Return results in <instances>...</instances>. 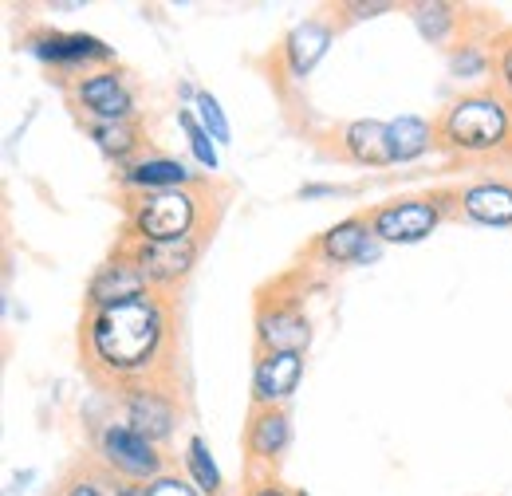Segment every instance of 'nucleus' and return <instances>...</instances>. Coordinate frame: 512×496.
I'll return each instance as SVG.
<instances>
[{"mask_svg":"<svg viewBox=\"0 0 512 496\" xmlns=\"http://www.w3.org/2000/svg\"><path fill=\"white\" fill-rule=\"evenodd\" d=\"M95 453H99V465H107L119 481L150 485L154 477L170 473L162 445H154L150 437L130 430L127 422H107V426L99 430V437H95Z\"/></svg>","mask_w":512,"mask_h":496,"instance_id":"423d86ee","label":"nucleus"},{"mask_svg":"<svg viewBox=\"0 0 512 496\" xmlns=\"http://www.w3.org/2000/svg\"><path fill=\"white\" fill-rule=\"evenodd\" d=\"M115 485H119V477H115L107 465H99L95 477H91V473H75V477L64 485V493L60 496H115L111 493Z\"/></svg>","mask_w":512,"mask_h":496,"instance_id":"bb28decb","label":"nucleus"},{"mask_svg":"<svg viewBox=\"0 0 512 496\" xmlns=\"http://www.w3.org/2000/svg\"><path fill=\"white\" fill-rule=\"evenodd\" d=\"M457 213L485 229H512V182L477 178L457 189Z\"/></svg>","mask_w":512,"mask_h":496,"instance_id":"2eb2a0df","label":"nucleus"},{"mask_svg":"<svg viewBox=\"0 0 512 496\" xmlns=\"http://www.w3.org/2000/svg\"><path fill=\"white\" fill-rule=\"evenodd\" d=\"M331 40H335V24H331V20H320V16L300 20V24L284 36V44H280V63H284V71H288L292 79H308V75L316 71V63L327 56Z\"/></svg>","mask_w":512,"mask_h":496,"instance_id":"dca6fc26","label":"nucleus"},{"mask_svg":"<svg viewBox=\"0 0 512 496\" xmlns=\"http://www.w3.org/2000/svg\"><path fill=\"white\" fill-rule=\"evenodd\" d=\"M182 461H186V477L201 489V496H225V477H221V469H217L205 437L193 434L186 441V457Z\"/></svg>","mask_w":512,"mask_h":496,"instance_id":"4be33fe9","label":"nucleus"},{"mask_svg":"<svg viewBox=\"0 0 512 496\" xmlns=\"http://www.w3.org/2000/svg\"><path fill=\"white\" fill-rule=\"evenodd\" d=\"M146 496H201V489L193 485L190 477H178V473H162L146 485Z\"/></svg>","mask_w":512,"mask_h":496,"instance_id":"cd10ccee","label":"nucleus"},{"mask_svg":"<svg viewBox=\"0 0 512 496\" xmlns=\"http://www.w3.org/2000/svg\"><path fill=\"white\" fill-rule=\"evenodd\" d=\"M312 256L327 268H347V264H367L379 256V241L371 233L367 213H351L343 221H335L331 229H323L312 245Z\"/></svg>","mask_w":512,"mask_h":496,"instance_id":"f8f14e48","label":"nucleus"},{"mask_svg":"<svg viewBox=\"0 0 512 496\" xmlns=\"http://www.w3.org/2000/svg\"><path fill=\"white\" fill-rule=\"evenodd\" d=\"M178 126H182V130H186V138H190V150H193V158H197V166H205L209 174H217V170H221L217 142H213V134L201 126V119H197V111H193V107H178Z\"/></svg>","mask_w":512,"mask_h":496,"instance_id":"b1692460","label":"nucleus"},{"mask_svg":"<svg viewBox=\"0 0 512 496\" xmlns=\"http://www.w3.org/2000/svg\"><path fill=\"white\" fill-rule=\"evenodd\" d=\"M24 52L32 60H40L44 67L60 71V75H75L83 79L87 71L111 67L115 63V48L103 44L99 36L87 32H60V28H36L24 36Z\"/></svg>","mask_w":512,"mask_h":496,"instance_id":"39448f33","label":"nucleus"},{"mask_svg":"<svg viewBox=\"0 0 512 496\" xmlns=\"http://www.w3.org/2000/svg\"><path fill=\"white\" fill-rule=\"evenodd\" d=\"M438 146L457 158H489L512 150V103L497 87L461 91L434 119Z\"/></svg>","mask_w":512,"mask_h":496,"instance_id":"f03ea898","label":"nucleus"},{"mask_svg":"<svg viewBox=\"0 0 512 496\" xmlns=\"http://www.w3.org/2000/svg\"><path fill=\"white\" fill-rule=\"evenodd\" d=\"M449 209H457V189H430L414 197H390L367 209V221L379 245H422L438 233Z\"/></svg>","mask_w":512,"mask_h":496,"instance_id":"7ed1b4c3","label":"nucleus"},{"mask_svg":"<svg viewBox=\"0 0 512 496\" xmlns=\"http://www.w3.org/2000/svg\"><path fill=\"white\" fill-rule=\"evenodd\" d=\"M414 16V28H418V36L422 40H430L434 48H453L457 40V32H461V24H465V12L457 8V4H442V0H430V4H414L410 8Z\"/></svg>","mask_w":512,"mask_h":496,"instance_id":"412c9836","label":"nucleus"},{"mask_svg":"<svg viewBox=\"0 0 512 496\" xmlns=\"http://www.w3.org/2000/svg\"><path fill=\"white\" fill-rule=\"evenodd\" d=\"M304 382L300 351H256L253 359V410L288 406Z\"/></svg>","mask_w":512,"mask_h":496,"instance_id":"9d476101","label":"nucleus"},{"mask_svg":"<svg viewBox=\"0 0 512 496\" xmlns=\"http://www.w3.org/2000/svg\"><path fill=\"white\" fill-rule=\"evenodd\" d=\"M146 292H150V284H146V276L138 272L130 248L119 245L111 260H103V264L95 268V276H91V284H87V308L127 304V300H138V296H146Z\"/></svg>","mask_w":512,"mask_h":496,"instance_id":"ddd939ff","label":"nucleus"},{"mask_svg":"<svg viewBox=\"0 0 512 496\" xmlns=\"http://www.w3.org/2000/svg\"><path fill=\"white\" fill-rule=\"evenodd\" d=\"M339 142V154L355 166H394V154H390V123L383 119H351L347 126H339L335 134Z\"/></svg>","mask_w":512,"mask_h":496,"instance_id":"f3484780","label":"nucleus"},{"mask_svg":"<svg viewBox=\"0 0 512 496\" xmlns=\"http://www.w3.org/2000/svg\"><path fill=\"white\" fill-rule=\"evenodd\" d=\"M170 308L158 292L127 304L87 308L79 327V355L95 382L115 386H166L158 363L170 355Z\"/></svg>","mask_w":512,"mask_h":496,"instance_id":"f257e3e1","label":"nucleus"},{"mask_svg":"<svg viewBox=\"0 0 512 496\" xmlns=\"http://www.w3.org/2000/svg\"><path fill=\"white\" fill-rule=\"evenodd\" d=\"M193 111H197L201 126L213 134V142H217V146L233 142V126H229V119H225V111H221L217 95H209V91H197V103H193Z\"/></svg>","mask_w":512,"mask_h":496,"instance_id":"a878e982","label":"nucleus"},{"mask_svg":"<svg viewBox=\"0 0 512 496\" xmlns=\"http://www.w3.org/2000/svg\"><path fill=\"white\" fill-rule=\"evenodd\" d=\"M249 496H288V493H284L280 481H264V485H253V493Z\"/></svg>","mask_w":512,"mask_h":496,"instance_id":"c756f323","label":"nucleus"},{"mask_svg":"<svg viewBox=\"0 0 512 496\" xmlns=\"http://www.w3.org/2000/svg\"><path fill=\"white\" fill-rule=\"evenodd\" d=\"M201 197L193 189H162V193H130L127 237L130 241H182L197 233Z\"/></svg>","mask_w":512,"mask_h":496,"instance_id":"20e7f679","label":"nucleus"},{"mask_svg":"<svg viewBox=\"0 0 512 496\" xmlns=\"http://www.w3.org/2000/svg\"><path fill=\"white\" fill-rule=\"evenodd\" d=\"M119 186L127 193H162V189H193L197 174L178 158H162V154H146L138 162H130L127 170H119Z\"/></svg>","mask_w":512,"mask_h":496,"instance_id":"a211bd4d","label":"nucleus"},{"mask_svg":"<svg viewBox=\"0 0 512 496\" xmlns=\"http://www.w3.org/2000/svg\"><path fill=\"white\" fill-rule=\"evenodd\" d=\"M438 146V126L422 115H398L390 123V154L394 166L398 162H418L422 154H430Z\"/></svg>","mask_w":512,"mask_h":496,"instance_id":"aec40b11","label":"nucleus"},{"mask_svg":"<svg viewBox=\"0 0 512 496\" xmlns=\"http://www.w3.org/2000/svg\"><path fill=\"white\" fill-rule=\"evenodd\" d=\"M394 4H386V0H379V4H339V12L347 16V20H371V16H379V12H390Z\"/></svg>","mask_w":512,"mask_h":496,"instance_id":"c85d7f7f","label":"nucleus"},{"mask_svg":"<svg viewBox=\"0 0 512 496\" xmlns=\"http://www.w3.org/2000/svg\"><path fill=\"white\" fill-rule=\"evenodd\" d=\"M312 319L300 296H260L256 300V351H308Z\"/></svg>","mask_w":512,"mask_h":496,"instance_id":"1a4fd4ad","label":"nucleus"},{"mask_svg":"<svg viewBox=\"0 0 512 496\" xmlns=\"http://www.w3.org/2000/svg\"><path fill=\"white\" fill-rule=\"evenodd\" d=\"M292 445V418L284 406L276 410H253L249 426H245V457H249V473L256 465H264L268 473H276L280 457Z\"/></svg>","mask_w":512,"mask_h":496,"instance_id":"4468645a","label":"nucleus"},{"mask_svg":"<svg viewBox=\"0 0 512 496\" xmlns=\"http://www.w3.org/2000/svg\"><path fill=\"white\" fill-rule=\"evenodd\" d=\"M123 245L130 248L138 272L150 284V292H158V296L186 284L190 272L197 268V256H201L197 237H182V241H130V237H123Z\"/></svg>","mask_w":512,"mask_h":496,"instance_id":"0eeeda50","label":"nucleus"},{"mask_svg":"<svg viewBox=\"0 0 512 496\" xmlns=\"http://www.w3.org/2000/svg\"><path fill=\"white\" fill-rule=\"evenodd\" d=\"M83 130H87V138L99 146V154L111 158V162H119L123 170H127L130 162L146 158V154H142L146 134H142L138 119H130V123H83Z\"/></svg>","mask_w":512,"mask_h":496,"instance_id":"6ab92c4d","label":"nucleus"},{"mask_svg":"<svg viewBox=\"0 0 512 496\" xmlns=\"http://www.w3.org/2000/svg\"><path fill=\"white\" fill-rule=\"evenodd\" d=\"M67 91H71L75 107L83 111V123H130L138 115L134 111V91H130L127 75L119 67L87 71Z\"/></svg>","mask_w":512,"mask_h":496,"instance_id":"6e6552de","label":"nucleus"},{"mask_svg":"<svg viewBox=\"0 0 512 496\" xmlns=\"http://www.w3.org/2000/svg\"><path fill=\"white\" fill-rule=\"evenodd\" d=\"M446 56H449V75H453V79H485V75H493V56H489V48H481V44H473V40H457Z\"/></svg>","mask_w":512,"mask_h":496,"instance_id":"5701e85b","label":"nucleus"},{"mask_svg":"<svg viewBox=\"0 0 512 496\" xmlns=\"http://www.w3.org/2000/svg\"><path fill=\"white\" fill-rule=\"evenodd\" d=\"M123 422L154 445H166L178 430V402L170 386H130L123 390Z\"/></svg>","mask_w":512,"mask_h":496,"instance_id":"9b49d317","label":"nucleus"},{"mask_svg":"<svg viewBox=\"0 0 512 496\" xmlns=\"http://www.w3.org/2000/svg\"><path fill=\"white\" fill-rule=\"evenodd\" d=\"M339 189L335 186H304L300 189V197H335Z\"/></svg>","mask_w":512,"mask_h":496,"instance_id":"7c9ffc66","label":"nucleus"},{"mask_svg":"<svg viewBox=\"0 0 512 496\" xmlns=\"http://www.w3.org/2000/svg\"><path fill=\"white\" fill-rule=\"evenodd\" d=\"M489 56H493V87L512 103V28H501L489 40Z\"/></svg>","mask_w":512,"mask_h":496,"instance_id":"393cba45","label":"nucleus"}]
</instances>
